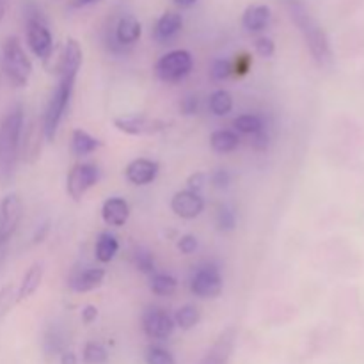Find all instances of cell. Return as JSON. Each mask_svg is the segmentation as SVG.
Wrapping results in <instances>:
<instances>
[{
  "label": "cell",
  "instance_id": "cell-1",
  "mask_svg": "<svg viewBox=\"0 0 364 364\" xmlns=\"http://www.w3.org/2000/svg\"><path fill=\"white\" fill-rule=\"evenodd\" d=\"M82 63H84V52L77 39L70 38L60 52L59 59L55 63L57 84L50 95L46 109L43 112L41 128L45 141L52 142L57 137L60 123L70 109L71 98H73L75 82H77L78 71H80Z\"/></svg>",
  "mask_w": 364,
  "mask_h": 364
},
{
  "label": "cell",
  "instance_id": "cell-2",
  "mask_svg": "<svg viewBox=\"0 0 364 364\" xmlns=\"http://www.w3.org/2000/svg\"><path fill=\"white\" fill-rule=\"evenodd\" d=\"M283 4L287 7L288 14H290L291 21L297 25L299 32L304 38L316 64L322 68L329 66L333 63V50H331L329 38H327L322 25L318 23V20L309 11L308 4L304 0H283Z\"/></svg>",
  "mask_w": 364,
  "mask_h": 364
},
{
  "label": "cell",
  "instance_id": "cell-3",
  "mask_svg": "<svg viewBox=\"0 0 364 364\" xmlns=\"http://www.w3.org/2000/svg\"><path fill=\"white\" fill-rule=\"evenodd\" d=\"M25 128V110L20 103L11 107L0 121V180L11 181L21 159V137Z\"/></svg>",
  "mask_w": 364,
  "mask_h": 364
},
{
  "label": "cell",
  "instance_id": "cell-4",
  "mask_svg": "<svg viewBox=\"0 0 364 364\" xmlns=\"http://www.w3.org/2000/svg\"><path fill=\"white\" fill-rule=\"evenodd\" d=\"M0 68L4 77L13 87H27L32 77V60L25 52L23 45L16 36H9L0 50Z\"/></svg>",
  "mask_w": 364,
  "mask_h": 364
},
{
  "label": "cell",
  "instance_id": "cell-5",
  "mask_svg": "<svg viewBox=\"0 0 364 364\" xmlns=\"http://www.w3.org/2000/svg\"><path fill=\"white\" fill-rule=\"evenodd\" d=\"M25 38L27 46L38 59L48 63L53 55V36L41 9L31 4L25 13Z\"/></svg>",
  "mask_w": 364,
  "mask_h": 364
},
{
  "label": "cell",
  "instance_id": "cell-6",
  "mask_svg": "<svg viewBox=\"0 0 364 364\" xmlns=\"http://www.w3.org/2000/svg\"><path fill=\"white\" fill-rule=\"evenodd\" d=\"M194 70V57L188 50H171L155 64V75L164 84H178Z\"/></svg>",
  "mask_w": 364,
  "mask_h": 364
},
{
  "label": "cell",
  "instance_id": "cell-7",
  "mask_svg": "<svg viewBox=\"0 0 364 364\" xmlns=\"http://www.w3.org/2000/svg\"><path fill=\"white\" fill-rule=\"evenodd\" d=\"M223 272L215 263H205L194 270L191 277V291L199 299H215L223 291Z\"/></svg>",
  "mask_w": 364,
  "mask_h": 364
},
{
  "label": "cell",
  "instance_id": "cell-8",
  "mask_svg": "<svg viewBox=\"0 0 364 364\" xmlns=\"http://www.w3.org/2000/svg\"><path fill=\"white\" fill-rule=\"evenodd\" d=\"M100 181V167L95 164H75L66 176V192L73 201H82L85 194Z\"/></svg>",
  "mask_w": 364,
  "mask_h": 364
},
{
  "label": "cell",
  "instance_id": "cell-9",
  "mask_svg": "<svg viewBox=\"0 0 364 364\" xmlns=\"http://www.w3.org/2000/svg\"><path fill=\"white\" fill-rule=\"evenodd\" d=\"M114 127L123 134L132 137H142V135H156L166 130L169 124L159 117H149L146 114H130V116H119L114 119Z\"/></svg>",
  "mask_w": 364,
  "mask_h": 364
},
{
  "label": "cell",
  "instance_id": "cell-10",
  "mask_svg": "<svg viewBox=\"0 0 364 364\" xmlns=\"http://www.w3.org/2000/svg\"><path fill=\"white\" fill-rule=\"evenodd\" d=\"M174 329H176V323H174V318L166 309L151 306V308H148L142 313V331H144V334L149 340H169L173 336Z\"/></svg>",
  "mask_w": 364,
  "mask_h": 364
},
{
  "label": "cell",
  "instance_id": "cell-11",
  "mask_svg": "<svg viewBox=\"0 0 364 364\" xmlns=\"http://www.w3.org/2000/svg\"><path fill=\"white\" fill-rule=\"evenodd\" d=\"M23 217V203L18 194H7L0 201V245H6L16 233Z\"/></svg>",
  "mask_w": 364,
  "mask_h": 364
},
{
  "label": "cell",
  "instance_id": "cell-12",
  "mask_svg": "<svg viewBox=\"0 0 364 364\" xmlns=\"http://www.w3.org/2000/svg\"><path fill=\"white\" fill-rule=\"evenodd\" d=\"M205 199L201 194L191 191H180L171 198V210L176 217L185 220L198 219L205 212Z\"/></svg>",
  "mask_w": 364,
  "mask_h": 364
},
{
  "label": "cell",
  "instance_id": "cell-13",
  "mask_svg": "<svg viewBox=\"0 0 364 364\" xmlns=\"http://www.w3.org/2000/svg\"><path fill=\"white\" fill-rule=\"evenodd\" d=\"M160 173V164L151 159H135L124 167V178L135 187H146L153 183Z\"/></svg>",
  "mask_w": 364,
  "mask_h": 364
},
{
  "label": "cell",
  "instance_id": "cell-14",
  "mask_svg": "<svg viewBox=\"0 0 364 364\" xmlns=\"http://www.w3.org/2000/svg\"><path fill=\"white\" fill-rule=\"evenodd\" d=\"M235 341H237V329L228 327L226 331L220 333L215 343L208 348L199 364H230L231 354L235 350Z\"/></svg>",
  "mask_w": 364,
  "mask_h": 364
},
{
  "label": "cell",
  "instance_id": "cell-15",
  "mask_svg": "<svg viewBox=\"0 0 364 364\" xmlns=\"http://www.w3.org/2000/svg\"><path fill=\"white\" fill-rule=\"evenodd\" d=\"M102 219L107 226L123 228L130 219V205L127 199L119 196L107 199L102 206Z\"/></svg>",
  "mask_w": 364,
  "mask_h": 364
},
{
  "label": "cell",
  "instance_id": "cell-16",
  "mask_svg": "<svg viewBox=\"0 0 364 364\" xmlns=\"http://www.w3.org/2000/svg\"><path fill=\"white\" fill-rule=\"evenodd\" d=\"M105 276V270L100 269V267H87V269L78 270L70 277V288L77 294H87V291L102 287Z\"/></svg>",
  "mask_w": 364,
  "mask_h": 364
},
{
  "label": "cell",
  "instance_id": "cell-17",
  "mask_svg": "<svg viewBox=\"0 0 364 364\" xmlns=\"http://www.w3.org/2000/svg\"><path fill=\"white\" fill-rule=\"evenodd\" d=\"M142 36V25L141 21L137 20L132 14H127V16L119 18L116 28H114V43L116 46H121V48H127V46L135 45V43L141 39Z\"/></svg>",
  "mask_w": 364,
  "mask_h": 364
},
{
  "label": "cell",
  "instance_id": "cell-18",
  "mask_svg": "<svg viewBox=\"0 0 364 364\" xmlns=\"http://www.w3.org/2000/svg\"><path fill=\"white\" fill-rule=\"evenodd\" d=\"M272 18V11L265 4H251L245 7L244 14H242V25L251 34H259L265 31Z\"/></svg>",
  "mask_w": 364,
  "mask_h": 364
},
{
  "label": "cell",
  "instance_id": "cell-19",
  "mask_svg": "<svg viewBox=\"0 0 364 364\" xmlns=\"http://www.w3.org/2000/svg\"><path fill=\"white\" fill-rule=\"evenodd\" d=\"M183 28V18L180 13L167 11L156 20L155 28H153V38L159 43H169L171 39L176 38Z\"/></svg>",
  "mask_w": 364,
  "mask_h": 364
},
{
  "label": "cell",
  "instance_id": "cell-20",
  "mask_svg": "<svg viewBox=\"0 0 364 364\" xmlns=\"http://www.w3.org/2000/svg\"><path fill=\"white\" fill-rule=\"evenodd\" d=\"M43 274H45V270H43L41 263H34V265L28 267V270L23 274L20 287L16 290L18 302L27 301L28 297H32L39 290V287L43 283Z\"/></svg>",
  "mask_w": 364,
  "mask_h": 364
},
{
  "label": "cell",
  "instance_id": "cell-21",
  "mask_svg": "<svg viewBox=\"0 0 364 364\" xmlns=\"http://www.w3.org/2000/svg\"><path fill=\"white\" fill-rule=\"evenodd\" d=\"M103 146V142L100 139H96L95 135L89 134L87 130H82L77 128L71 134V142L70 149L75 156H87L91 153H95L96 149H100Z\"/></svg>",
  "mask_w": 364,
  "mask_h": 364
},
{
  "label": "cell",
  "instance_id": "cell-22",
  "mask_svg": "<svg viewBox=\"0 0 364 364\" xmlns=\"http://www.w3.org/2000/svg\"><path fill=\"white\" fill-rule=\"evenodd\" d=\"M240 146V135L230 128H219L210 135V148L219 155L233 153Z\"/></svg>",
  "mask_w": 364,
  "mask_h": 364
},
{
  "label": "cell",
  "instance_id": "cell-23",
  "mask_svg": "<svg viewBox=\"0 0 364 364\" xmlns=\"http://www.w3.org/2000/svg\"><path fill=\"white\" fill-rule=\"evenodd\" d=\"M119 252V240L114 233L110 231H103V233L98 235L95 244V256L100 263H110L116 255Z\"/></svg>",
  "mask_w": 364,
  "mask_h": 364
},
{
  "label": "cell",
  "instance_id": "cell-24",
  "mask_svg": "<svg viewBox=\"0 0 364 364\" xmlns=\"http://www.w3.org/2000/svg\"><path fill=\"white\" fill-rule=\"evenodd\" d=\"M233 127L237 134H244V135H256L258 132H262L263 128L267 127V121L265 117L259 116V114H240L238 117H235L233 121Z\"/></svg>",
  "mask_w": 364,
  "mask_h": 364
},
{
  "label": "cell",
  "instance_id": "cell-25",
  "mask_svg": "<svg viewBox=\"0 0 364 364\" xmlns=\"http://www.w3.org/2000/svg\"><path fill=\"white\" fill-rule=\"evenodd\" d=\"M233 96H231L230 91L226 89H217L210 95L208 98V109L213 116L224 117L233 110Z\"/></svg>",
  "mask_w": 364,
  "mask_h": 364
},
{
  "label": "cell",
  "instance_id": "cell-26",
  "mask_svg": "<svg viewBox=\"0 0 364 364\" xmlns=\"http://www.w3.org/2000/svg\"><path fill=\"white\" fill-rule=\"evenodd\" d=\"M178 288V279L171 274L166 272H155L149 279V290L155 295L160 297H167V295H173Z\"/></svg>",
  "mask_w": 364,
  "mask_h": 364
},
{
  "label": "cell",
  "instance_id": "cell-27",
  "mask_svg": "<svg viewBox=\"0 0 364 364\" xmlns=\"http://www.w3.org/2000/svg\"><path fill=\"white\" fill-rule=\"evenodd\" d=\"M173 318H174V323H176V327H180V329L183 331H191L194 329V327L199 323V320H201V311H199L196 306L185 304L176 309Z\"/></svg>",
  "mask_w": 364,
  "mask_h": 364
},
{
  "label": "cell",
  "instance_id": "cell-28",
  "mask_svg": "<svg viewBox=\"0 0 364 364\" xmlns=\"http://www.w3.org/2000/svg\"><path fill=\"white\" fill-rule=\"evenodd\" d=\"M82 359L85 364H105L109 361V350L98 341H89L82 350Z\"/></svg>",
  "mask_w": 364,
  "mask_h": 364
},
{
  "label": "cell",
  "instance_id": "cell-29",
  "mask_svg": "<svg viewBox=\"0 0 364 364\" xmlns=\"http://www.w3.org/2000/svg\"><path fill=\"white\" fill-rule=\"evenodd\" d=\"M217 228L224 233L228 231H233L237 228L238 217H237V210L233 208L231 205H220L217 208Z\"/></svg>",
  "mask_w": 364,
  "mask_h": 364
},
{
  "label": "cell",
  "instance_id": "cell-30",
  "mask_svg": "<svg viewBox=\"0 0 364 364\" xmlns=\"http://www.w3.org/2000/svg\"><path fill=\"white\" fill-rule=\"evenodd\" d=\"M132 259H134V265L139 272L148 274V276H153L156 272V262L153 252L146 251V249H137L134 256H132Z\"/></svg>",
  "mask_w": 364,
  "mask_h": 364
},
{
  "label": "cell",
  "instance_id": "cell-31",
  "mask_svg": "<svg viewBox=\"0 0 364 364\" xmlns=\"http://www.w3.org/2000/svg\"><path fill=\"white\" fill-rule=\"evenodd\" d=\"M45 350L48 354H63L66 350L64 334L59 327H50L45 334Z\"/></svg>",
  "mask_w": 364,
  "mask_h": 364
},
{
  "label": "cell",
  "instance_id": "cell-32",
  "mask_svg": "<svg viewBox=\"0 0 364 364\" xmlns=\"http://www.w3.org/2000/svg\"><path fill=\"white\" fill-rule=\"evenodd\" d=\"M144 361L146 364H176L174 355L160 345H151V347L146 348Z\"/></svg>",
  "mask_w": 364,
  "mask_h": 364
},
{
  "label": "cell",
  "instance_id": "cell-33",
  "mask_svg": "<svg viewBox=\"0 0 364 364\" xmlns=\"http://www.w3.org/2000/svg\"><path fill=\"white\" fill-rule=\"evenodd\" d=\"M233 75V64L226 59H215L210 64V78L213 82H223Z\"/></svg>",
  "mask_w": 364,
  "mask_h": 364
},
{
  "label": "cell",
  "instance_id": "cell-34",
  "mask_svg": "<svg viewBox=\"0 0 364 364\" xmlns=\"http://www.w3.org/2000/svg\"><path fill=\"white\" fill-rule=\"evenodd\" d=\"M14 304H18L16 291H14V288L11 284H7V287H4L0 290V318H4L13 309Z\"/></svg>",
  "mask_w": 364,
  "mask_h": 364
},
{
  "label": "cell",
  "instance_id": "cell-35",
  "mask_svg": "<svg viewBox=\"0 0 364 364\" xmlns=\"http://www.w3.org/2000/svg\"><path fill=\"white\" fill-rule=\"evenodd\" d=\"M208 181L213 188H217V191H224V188L230 187L231 183L230 171L224 169V167H219V169H215L212 174H210Z\"/></svg>",
  "mask_w": 364,
  "mask_h": 364
},
{
  "label": "cell",
  "instance_id": "cell-36",
  "mask_svg": "<svg viewBox=\"0 0 364 364\" xmlns=\"http://www.w3.org/2000/svg\"><path fill=\"white\" fill-rule=\"evenodd\" d=\"M206 183H208V174L203 173V171H196V173H192L191 176H188L187 191L196 192V194H201V191L206 187Z\"/></svg>",
  "mask_w": 364,
  "mask_h": 364
},
{
  "label": "cell",
  "instance_id": "cell-37",
  "mask_svg": "<svg viewBox=\"0 0 364 364\" xmlns=\"http://www.w3.org/2000/svg\"><path fill=\"white\" fill-rule=\"evenodd\" d=\"M255 50L259 57H265L267 59V57H272L276 53V43L270 38H267V36H262V38L255 41Z\"/></svg>",
  "mask_w": 364,
  "mask_h": 364
},
{
  "label": "cell",
  "instance_id": "cell-38",
  "mask_svg": "<svg viewBox=\"0 0 364 364\" xmlns=\"http://www.w3.org/2000/svg\"><path fill=\"white\" fill-rule=\"evenodd\" d=\"M178 251L181 252V255H192V252L198 251L199 247V242L198 238L194 237V235H181L180 238H178V244H176Z\"/></svg>",
  "mask_w": 364,
  "mask_h": 364
},
{
  "label": "cell",
  "instance_id": "cell-39",
  "mask_svg": "<svg viewBox=\"0 0 364 364\" xmlns=\"http://www.w3.org/2000/svg\"><path fill=\"white\" fill-rule=\"evenodd\" d=\"M199 110V98L196 95H187L180 102V114L183 116H196Z\"/></svg>",
  "mask_w": 364,
  "mask_h": 364
},
{
  "label": "cell",
  "instance_id": "cell-40",
  "mask_svg": "<svg viewBox=\"0 0 364 364\" xmlns=\"http://www.w3.org/2000/svg\"><path fill=\"white\" fill-rule=\"evenodd\" d=\"M270 144V134H269V124L263 128L262 132H258L256 135H252L251 146L256 149V151H265Z\"/></svg>",
  "mask_w": 364,
  "mask_h": 364
},
{
  "label": "cell",
  "instance_id": "cell-41",
  "mask_svg": "<svg viewBox=\"0 0 364 364\" xmlns=\"http://www.w3.org/2000/svg\"><path fill=\"white\" fill-rule=\"evenodd\" d=\"M251 63H252L251 55H247V53H240V55L235 59V63H231L233 64V73H238V75L247 73V71L251 70Z\"/></svg>",
  "mask_w": 364,
  "mask_h": 364
},
{
  "label": "cell",
  "instance_id": "cell-42",
  "mask_svg": "<svg viewBox=\"0 0 364 364\" xmlns=\"http://www.w3.org/2000/svg\"><path fill=\"white\" fill-rule=\"evenodd\" d=\"M80 316H82V322L87 323L89 326V323H92L96 318H98V308H96V306H91V304L85 306V308L82 309Z\"/></svg>",
  "mask_w": 364,
  "mask_h": 364
},
{
  "label": "cell",
  "instance_id": "cell-43",
  "mask_svg": "<svg viewBox=\"0 0 364 364\" xmlns=\"http://www.w3.org/2000/svg\"><path fill=\"white\" fill-rule=\"evenodd\" d=\"M48 233H50V223H48V220H46V223H43L41 226L38 228V231H36L34 244H41V242L45 240L46 235H48Z\"/></svg>",
  "mask_w": 364,
  "mask_h": 364
},
{
  "label": "cell",
  "instance_id": "cell-44",
  "mask_svg": "<svg viewBox=\"0 0 364 364\" xmlns=\"http://www.w3.org/2000/svg\"><path fill=\"white\" fill-rule=\"evenodd\" d=\"M60 364H78L75 352L64 350L63 354H60Z\"/></svg>",
  "mask_w": 364,
  "mask_h": 364
},
{
  "label": "cell",
  "instance_id": "cell-45",
  "mask_svg": "<svg viewBox=\"0 0 364 364\" xmlns=\"http://www.w3.org/2000/svg\"><path fill=\"white\" fill-rule=\"evenodd\" d=\"M96 2H100V0H71L70 6L73 7V9H80V7L91 6V4H96Z\"/></svg>",
  "mask_w": 364,
  "mask_h": 364
},
{
  "label": "cell",
  "instance_id": "cell-46",
  "mask_svg": "<svg viewBox=\"0 0 364 364\" xmlns=\"http://www.w3.org/2000/svg\"><path fill=\"white\" fill-rule=\"evenodd\" d=\"M173 2L176 4L178 7H191V6H194L198 0H173Z\"/></svg>",
  "mask_w": 364,
  "mask_h": 364
},
{
  "label": "cell",
  "instance_id": "cell-47",
  "mask_svg": "<svg viewBox=\"0 0 364 364\" xmlns=\"http://www.w3.org/2000/svg\"><path fill=\"white\" fill-rule=\"evenodd\" d=\"M6 7H7V0H0V20H2L4 14H6Z\"/></svg>",
  "mask_w": 364,
  "mask_h": 364
}]
</instances>
